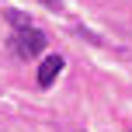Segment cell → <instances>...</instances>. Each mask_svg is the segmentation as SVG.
Masks as SVG:
<instances>
[{
	"label": "cell",
	"mask_w": 132,
	"mask_h": 132,
	"mask_svg": "<svg viewBox=\"0 0 132 132\" xmlns=\"http://www.w3.org/2000/svg\"><path fill=\"white\" fill-rule=\"evenodd\" d=\"M49 45V35L42 31V28H21V31H11V49L21 56V59H35V56H42Z\"/></svg>",
	"instance_id": "cell-1"
},
{
	"label": "cell",
	"mask_w": 132,
	"mask_h": 132,
	"mask_svg": "<svg viewBox=\"0 0 132 132\" xmlns=\"http://www.w3.org/2000/svg\"><path fill=\"white\" fill-rule=\"evenodd\" d=\"M59 70H63V56H49V59H42V66H38V87H42V90H49V87L56 84Z\"/></svg>",
	"instance_id": "cell-2"
},
{
	"label": "cell",
	"mask_w": 132,
	"mask_h": 132,
	"mask_svg": "<svg viewBox=\"0 0 132 132\" xmlns=\"http://www.w3.org/2000/svg\"><path fill=\"white\" fill-rule=\"evenodd\" d=\"M4 18H7V24H11L14 31H21V28H31V18H28V14H21V11H14V7H7Z\"/></svg>",
	"instance_id": "cell-3"
}]
</instances>
